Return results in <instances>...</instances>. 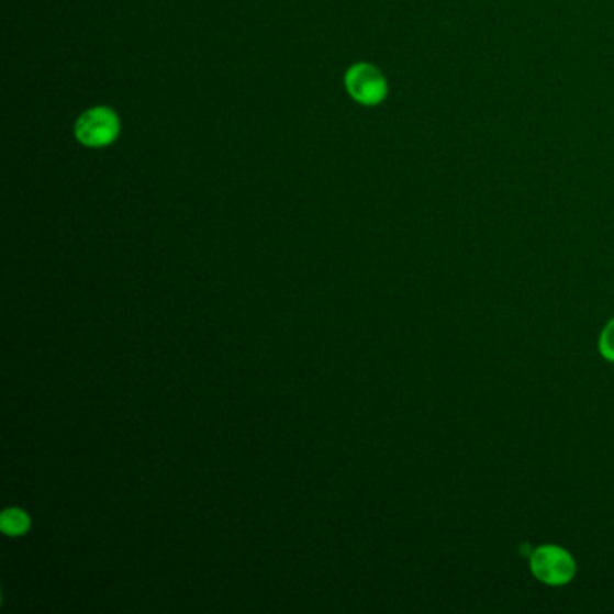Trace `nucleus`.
Listing matches in <instances>:
<instances>
[{"mask_svg":"<svg viewBox=\"0 0 614 614\" xmlns=\"http://www.w3.org/2000/svg\"><path fill=\"white\" fill-rule=\"evenodd\" d=\"M30 526V521L22 514L21 510H10L2 515V529L5 534L21 535Z\"/></svg>","mask_w":614,"mask_h":614,"instance_id":"obj_4","label":"nucleus"},{"mask_svg":"<svg viewBox=\"0 0 614 614\" xmlns=\"http://www.w3.org/2000/svg\"><path fill=\"white\" fill-rule=\"evenodd\" d=\"M529 570L543 584L562 588L574 579L577 560L562 546L540 545L529 555Z\"/></svg>","mask_w":614,"mask_h":614,"instance_id":"obj_1","label":"nucleus"},{"mask_svg":"<svg viewBox=\"0 0 614 614\" xmlns=\"http://www.w3.org/2000/svg\"><path fill=\"white\" fill-rule=\"evenodd\" d=\"M345 87L351 100L365 107L380 105L390 92L382 70L366 62L355 64L346 70Z\"/></svg>","mask_w":614,"mask_h":614,"instance_id":"obj_3","label":"nucleus"},{"mask_svg":"<svg viewBox=\"0 0 614 614\" xmlns=\"http://www.w3.org/2000/svg\"><path fill=\"white\" fill-rule=\"evenodd\" d=\"M120 115L110 107H92L76 120V139L87 148H105L120 137Z\"/></svg>","mask_w":614,"mask_h":614,"instance_id":"obj_2","label":"nucleus"},{"mask_svg":"<svg viewBox=\"0 0 614 614\" xmlns=\"http://www.w3.org/2000/svg\"><path fill=\"white\" fill-rule=\"evenodd\" d=\"M599 351L607 362L614 365V317L604 326L599 337Z\"/></svg>","mask_w":614,"mask_h":614,"instance_id":"obj_5","label":"nucleus"}]
</instances>
